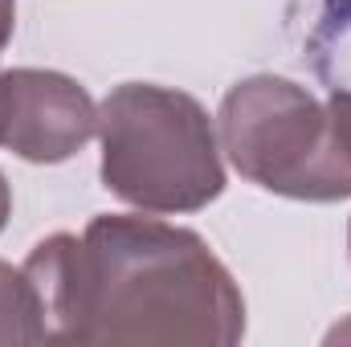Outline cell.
Returning <instances> with one entry per match:
<instances>
[{
    "label": "cell",
    "instance_id": "1",
    "mask_svg": "<svg viewBox=\"0 0 351 347\" xmlns=\"http://www.w3.org/2000/svg\"><path fill=\"white\" fill-rule=\"evenodd\" d=\"M45 339L58 344H213L245 335V298L192 229L160 217L98 213L25 258Z\"/></svg>",
    "mask_w": 351,
    "mask_h": 347
},
{
    "label": "cell",
    "instance_id": "2",
    "mask_svg": "<svg viewBox=\"0 0 351 347\" xmlns=\"http://www.w3.org/2000/svg\"><path fill=\"white\" fill-rule=\"evenodd\" d=\"M102 188L143 213H200L225 192L208 110L172 86L123 82L98 102Z\"/></svg>",
    "mask_w": 351,
    "mask_h": 347
},
{
    "label": "cell",
    "instance_id": "3",
    "mask_svg": "<svg viewBox=\"0 0 351 347\" xmlns=\"http://www.w3.org/2000/svg\"><path fill=\"white\" fill-rule=\"evenodd\" d=\"M217 139L229 164L274 196L343 200L327 143V106L290 78L254 74L237 82L221 102Z\"/></svg>",
    "mask_w": 351,
    "mask_h": 347
},
{
    "label": "cell",
    "instance_id": "4",
    "mask_svg": "<svg viewBox=\"0 0 351 347\" xmlns=\"http://www.w3.org/2000/svg\"><path fill=\"white\" fill-rule=\"evenodd\" d=\"M98 135V106L82 82L58 70L0 74V147L29 164H62Z\"/></svg>",
    "mask_w": 351,
    "mask_h": 347
},
{
    "label": "cell",
    "instance_id": "5",
    "mask_svg": "<svg viewBox=\"0 0 351 347\" xmlns=\"http://www.w3.org/2000/svg\"><path fill=\"white\" fill-rule=\"evenodd\" d=\"M0 344H45L41 307L25 265L0 261Z\"/></svg>",
    "mask_w": 351,
    "mask_h": 347
},
{
    "label": "cell",
    "instance_id": "6",
    "mask_svg": "<svg viewBox=\"0 0 351 347\" xmlns=\"http://www.w3.org/2000/svg\"><path fill=\"white\" fill-rule=\"evenodd\" d=\"M306 53L327 90H351V12L323 8L319 25L306 37Z\"/></svg>",
    "mask_w": 351,
    "mask_h": 347
},
{
    "label": "cell",
    "instance_id": "7",
    "mask_svg": "<svg viewBox=\"0 0 351 347\" xmlns=\"http://www.w3.org/2000/svg\"><path fill=\"white\" fill-rule=\"evenodd\" d=\"M327 143L343 200L351 196V90H327Z\"/></svg>",
    "mask_w": 351,
    "mask_h": 347
},
{
    "label": "cell",
    "instance_id": "8",
    "mask_svg": "<svg viewBox=\"0 0 351 347\" xmlns=\"http://www.w3.org/2000/svg\"><path fill=\"white\" fill-rule=\"evenodd\" d=\"M12 25H16V0H0V53L12 41Z\"/></svg>",
    "mask_w": 351,
    "mask_h": 347
},
{
    "label": "cell",
    "instance_id": "9",
    "mask_svg": "<svg viewBox=\"0 0 351 347\" xmlns=\"http://www.w3.org/2000/svg\"><path fill=\"white\" fill-rule=\"evenodd\" d=\"M8 213H12V192H8V180L0 172V229L8 225Z\"/></svg>",
    "mask_w": 351,
    "mask_h": 347
},
{
    "label": "cell",
    "instance_id": "10",
    "mask_svg": "<svg viewBox=\"0 0 351 347\" xmlns=\"http://www.w3.org/2000/svg\"><path fill=\"white\" fill-rule=\"evenodd\" d=\"M327 344H351V319L348 323H335V327L327 331Z\"/></svg>",
    "mask_w": 351,
    "mask_h": 347
},
{
    "label": "cell",
    "instance_id": "11",
    "mask_svg": "<svg viewBox=\"0 0 351 347\" xmlns=\"http://www.w3.org/2000/svg\"><path fill=\"white\" fill-rule=\"evenodd\" d=\"M331 12H351V0H327Z\"/></svg>",
    "mask_w": 351,
    "mask_h": 347
},
{
    "label": "cell",
    "instance_id": "12",
    "mask_svg": "<svg viewBox=\"0 0 351 347\" xmlns=\"http://www.w3.org/2000/svg\"><path fill=\"white\" fill-rule=\"evenodd\" d=\"M348 254H351V221H348Z\"/></svg>",
    "mask_w": 351,
    "mask_h": 347
}]
</instances>
